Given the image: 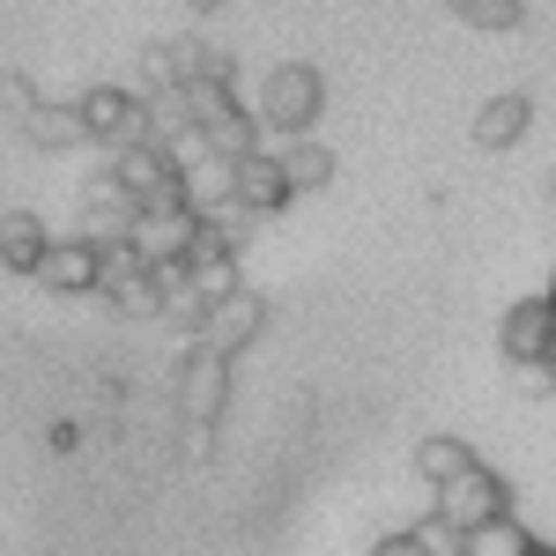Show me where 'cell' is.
Returning a JSON list of instances; mask_svg holds the SVG:
<instances>
[{
	"label": "cell",
	"mask_w": 556,
	"mask_h": 556,
	"mask_svg": "<svg viewBox=\"0 0 556 556\" xmlns=\"http://www.w3.org/2000/svg\"><path fill=\"white\" fill-rule=\"evenodd\" d=\"M319 112H327V83H319V67H312V60H282V67H267L253 119L275 134V141L312 134V127H319Z\"/></svg>",
	"instance_id": "cell-1"
},
{
	"label": "cell",
	"mask_w": 556,
	"mask_h": 556,
	"mask_svg": "<svg viewBox=\"0 0 556 556\" xmlns=\"http://www.w3.org/2000/svg\"><path fill=\"white\" fill-rule=\"evenodd\" d=\"M104 172L119 178L141 208H186V164H178L172 149H156V141H127V149H112Z\"/></svg>",
	"instance_id": "cell-2"
},
{
	"label": "cell",
	"mask_w": 556,
	"mask_h": 556,
	"mask_svg": "<svg viewBox=\"0 0 556 556\" xmlns=\"http://www.w3.org/2000/svg\"><path fill=\"white\" fill-rule=\"evenodd\" d=\"M430 513L453 519L460 534H475V527H490V519L513 513V482H505L497 468H468V475H453L445 490H430Z\"/></svg>",
	"instance_id": "cell-3"
},
{
	"label": "cell",
	"mask_w": 556,
	"mask_h": 556,
	"mask_svg": "<svg viewBox=\"0 0 556 556\" xmlns=\"http://www.w3.org/2000/svg\"><path fill=\"white\" fill-rule=\"evenodd\" d=\"M230 408V356H215L208 342H193L178 356V416L193 430H215Z\"/></svg>",
	"instance_id": "cell-4"
},
{
	"label": "cell",
	"mask_w": 556,
	"mask_h": 556,
	"mask_svg": "<svg viewBox=\"0 0 556 556\" xmlns=\"http://www.w3.org/2000/svg\"><path fill=\"white\" fill-rule=\"evenodd\" d=\"M75 112H83L89 141L112 156V149H127V141H141V89L127 83H89L83 97H75Z\"/></svg>",
	"instance_id": "cell-5"
},
{
	"label": "cell",
	"mask_w": 556,
	"mask_h": 556,
	"mask_svg": "<svg viewBox=\"0 0 556 556\" xmlns=\"http://www.w3.org/2000/svg\"><path fill=\"white\" fill-rule=\"evenodd\" d=\"M134 223H141V201H134L119 178L112 172L83 178V230H75V238H89V245H127Z\"/></svg>",
	"instance_id": "cell-6"
},
{
	"label": "cell",
	"mask_w": 556,
	"mask_h": 556,
	"mask_svg": "<svg viewBox=\"0 0 556 556\" xmlns=\"http://www.w3.org/2000/svg\"><path fill=\"white\" fill-rule=\"evenodd\" d=\"M30 282H45L52 298H97V290H104V245H89V238H52V245H45V267Z\"/></svg>",
	"instance_id": "cell-7"
},
{
	"label": "cell",
	"mask_w": 556,
	"mask_h": 556,
	"mask_svg": "<svg viewBox=\"0 0 556 556\" xmlns=\"http://www.w3.org/2000/svg\"><path fill=\"white\" fill-rule=\"evenodd\" d=\"M267 334V298L260 290H230V298L208 304V327H201V342L215 356H245V349Z\"/></svg>",
	"instance_id": "cell-8"
},
{
	"label": "cell",
	"mask_w": 556,
	"mask_h": 556,
	"mask_svg": "<svg viewBox=\"0 0 556 556\" xmlns=\"http://www.w3.org/2000/svg\"><path fill=\"white\" fill-rule=\"evenodd\" d=\"M193 238H201V215L193 208H141V223H134V253L149 260V267H172V260L193 253Z\"/></svg>",
	"instance_id": "cell-9"
},
{
	"label": "cell",
	"mask_w": 556,
	"mask_h": 556,
	"mask_svg": "<svg viewBox=\"0 0 556 556\" xmlns=\"http://www.w3.org/2000/svg\"><path fill=\"white\" fill-rule=\"evenodd\" d=\"M497 349H505V364H534V356H549V349H556V304H549V290H542V298H519L513 312H505Z\"/></svg>",
	"instance_id": "cell-10"
},
{
	"label": "cell",
	"mask_w": 556,
	"mask_h": 556,
	"mask_svg": "<svg viewBox=\"0 0 556 556\" xmlns=\"http://www.w3.org/2000/svg\"><path fill=\"white\" fill-rule=\"evenodd\" d=\"M527 127H534V97H527V89H497V97H490V104L468 119V141L497 156V149H519V141H527Z\"/></svg>",
	"instance_id": "cell-11"
},
{
	"label": "cell",
	"mask_w": 556,
	"mask_h": 556,
	"mask_svg": "<svg viewBox=\"0 0 556 556\" xmlns=\"http://www.w3.org/2000/svg\"><path fill=\"white\" fill-rule=\"evenodd\" d=\"M290 201H298V193H290V178H282L275 141L253 149V156H238V208H245V215H282Z\"/></svg>",
	"instance_id": "cell-12"
},
{
	"label": "cell",
	"mask_w": 556,
	"mask_h": 556,
	"mask_svg": "<svg viewBox=\"0 0 556 556\" xmlns=\"http://www.w3.org/2000/svg\"><path fill=\"white\" fill-rule=\"evenodd\" d=\"M45 245H52V230H45L38 208H8L0 215V267H8V275H38Z\"/></svg>",
	"instance_id": "cell-13"
},
{
	"label": "cell",
	"mask_w": 556,
	"mask_h": 556,
	"mask_svg": "<svg viewBox=\"0 0 556 556\" xmlns=\"http://www.w3.org/2000/svg\"><path fill=\"white\" fill-rule=\"evenodd\" d=\"M186 208L201 215H223V208H238V164L230 156H193L186 164Z\"/></svg>",
	"instance_id": "cell-14"
},
{
	"label": "cell",
	"mask_w": 556,
	"mask_h": 556,
	"mask_svg": "<svg viewBox=\"0 0 556 556\" xmlns=\"http://www.w3.org/2000/svg\"><path fill=\"white\" fill-rule=\"evenodd\" d=\"M408 468L424 475L430 490H445L453 475L482 468V460H475V445H468V438H453V430H430V438H416V460H408Z\"/></svg>",
	"instance_id": "cell-15"
},
{
	"label": "cell",
	"mask_w": 556,
	"mask_h": 556,
	"mask_svg": "<svg viewBox=\"0 0 556 556\" xmlns=\"http://www.w3.org/2000/svg\"><path fill=\"white\" fill-rule=\"evenodd\" d=\"M23 141L45 149V156H67V149H89V127L75 104H38L30 119H23Z\"/></svg>",
	"instance_id": "cell-16"
},
{
	"label": "cell",
	"mask_w": 556,
	"mask_h": 556,
	"mask_svg": "<svg viewBox=\"0 0 556 556\" xmlns=\"http://www.w3.org/2000/svg\"><path fill=\"white\" fill-rule=\"evenodd\" d=\"M275 156H282V178H290V193H319V186H334V149L327 141H275Z\"/></svg>",
	"instance_id": "cell-17"
},
{
	"label": "cell",
	"mask_w": 556,
	"mask_h": 556,
	"mask_svg": "<svg viewBox=\"0 0 556 556\" xmlns=\"http://www.w3.org/2000/svg\"><path fill=\"white\" fill-rule=\"evenodd\" d=\"M453 8V23H468V30H519L527 23V0H445Z\"/></svg>",
	"instance_id": "cell-18"
},
{
	"label": "cell",
	"mask_w": 556,
	"mask_h": 556,
	"mask_svg": "<svg viewBox=\"0 0 556 556\" xmlns=\"http://www.w3.org/2000/svg\"><path fill=\"white\" fill-rule=\"evenodd\" d=\"M534 542H542V534H527V527L505 513V519H490V527L468 534V556H534Z\"/></svg>",
	"instance_id": "cell-19"
},
{
	"label": "cell",
	"mask_w": 556,
	"mask_h": 556,
	"mask_svg": "<svg viewBox=\"0 0 556 556\" xmlns=\"http://www.w3.org/2000/svg\"><path fill=\"white\" fill-rule=\"evenodd\" d=\"M416 542H424V556H468V534H460L453 519H438V513L416 519Z\"/></svg>",
	"instance_id": "cell-20"
},
{
	"label": "cell",
	"mask_w": 556,
	"mask_h": 556,
	"mask_svg": "<svg viewBox=\"0 0 556 556\" xmlns=\"http://www.w3.org/2000/svg\"><path fill=\"white\" fill-rule=\"evenodd\" d=\"M513 379H519V393H534V401H549V393H556L549 356H534V364H513Z\"/></svg>",
	"instance_id": "cell-21"
},
{
	"label": "cell",
	"mask_w": 556,
	"mask_h": 556,
	"mask_svg": "<svg viewBox=\"0 0 556 556\" xmlns=\"http://www.w3.org/2000/svg\"><path fill=\"white\" fill-rule=\"evenodd\" d=\"M0 104H8V112H15V119H30V112H38L45 97L30 83H23V75H0Z\"/></svg>",
	"instance_id": "cell-22"
},
{
	"label": "cell",
	"mask_w": 556,
	"mask_h": 556,
	"mask_svg": "<svg viewBox=\"0 0 556 556\" xmlns=\"http://www.w3.org/2000/svg\"><path fill=\"white\" fill-rule=\"evenodd\" d=\"M371 556H424V542H416V527H401V534H379Z\"/></svg>",
	"instance_id": "cell-23"
},
{
	"label": "cell",
	"mask_w": 556,
	"mask_h": 556,
	"mask_svg": "<svg viewBox=\"0 0 556 556\" xmlns=\"http://www.w3.org/2000/svg\"><path fill=\"white\" fill-rule=\"evenodd\" d=\"M186 8H193V15H215V8H223V0H186Z\"/></svg>",
	"instance_id": "cell-24"
},
{
	"label": "cell",
	"mask_w": 556,
	"mask_h": 556,
	"mask_svg": "<svg viewBox=\"0 0 556 556\" xmlns=\"http://www.w3.org/2000/svg\"><path fill=\"white\" fill-rule=\"evenodd\" d=\"M534 556H556V542H534Z\"/></svg>",
	"instance_id": "cell-25"
},
{
	"label": "cell",
	"mask_w": 556,
	"mask_h": 556,
	"mask_svg": "<svg viewBox=\"0 0 556 556\" xmlns=\"http://www.w3.org/2000/svg\"><path fill=\"white\" fill-rule=\"evenodd\" d=\"M549 208H556V172H549Z\"/></svg>",
	"instance_id": "cell-26"
},
{
	"label": "cell",
	"mask_w": 556,
	"mask_h": 556,
	"mask_svg": "<svg viewBox=\"0 0 556 556\" xmlns=\"http://www.w3.org/2000/svg\"><path fill=\"white\" fill-rule=\"evenodd\" d=\"M549 371H556V349H549Z\"/></svg>",
	"instance_id": "cell-27"
},
{
	"label": "cell",
	"mask_w": 556,
	"mask_h": 556,
	"mask_svg": "<svg viewBox=\"0 0 556 556\" xmlns=\"http://www.w3.org/2000/svg\"><path fill=\"white\" fill-rule=\"evenodd\" d=\"M549 304H556V282H549Z\"/></svg>",
	"instance_id": "cell-28"
}]
</instances>
